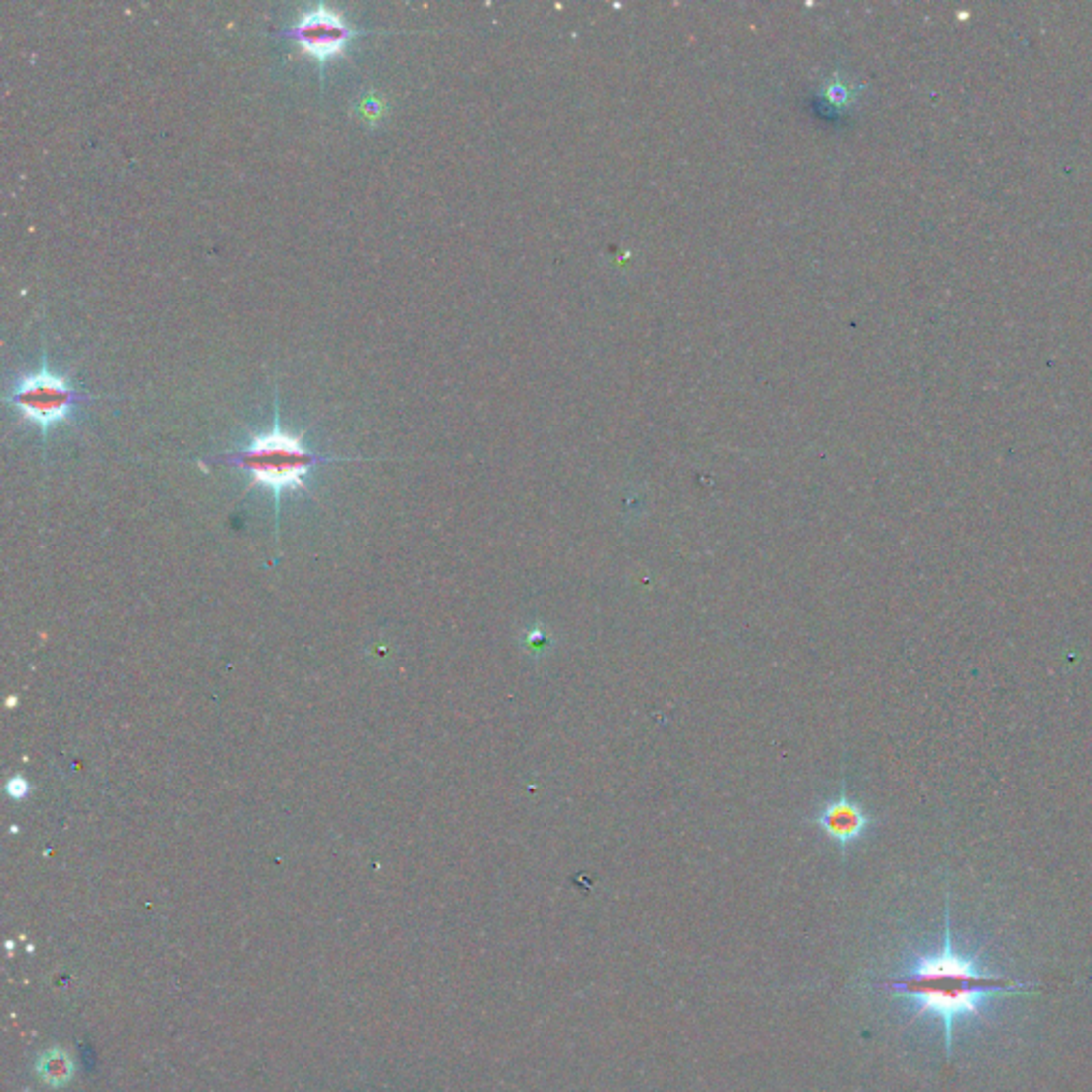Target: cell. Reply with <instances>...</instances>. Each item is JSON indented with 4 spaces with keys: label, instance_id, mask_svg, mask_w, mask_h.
<instances>
[{
    "label": "cell",
    "instance_id": "obj_6",
    "mask_svg": "<svg viewBox=\"0 0 1092 1092\" xmlns=\"http://www.w3.org/2000/svg\"><path fill=\"white\" fill-rule=\"evenodd\" d=\"M41 1075L50 1080L52 1084H62L70 1077V1069L66 1058H44L39 1065Z\"/></svg>",
    "mask_w": 1092,
    "mask_h": 1092
},
{
    "label": "cell",
    "instance_id": "obj_3",
    "mask_svg": "<svg viewBox=\"0 0 1092 1092\" xmlns=\"http://www.w3.org/2000/svg\"><path fill=\"white\" fill-rule=\"evenodd\" d=\"M5 400L26 421L35 423L44 439H48L50 429L54 425L64 421L75 404L96 400V397L77 391L66 376L52 372L48 363V352L44 348L39 372L20 376Z\"/></svg>",
    "mask_w": 1092,
    "mask_h": 1092
},
{
    "label": "cell",
    "instance_id": "obj_2",
    "mask_svg": "<svg viewBox=\"0 0 1092 1092\" xmlns=\"http://www.w3.org/2000/svg\"><path fill=\"white\" fill-rule=\"evenodd\" d=\"M220 463L235 465L250 474L252 487H263L274 498L276 521L280 519V502L285 491L305 489V478L316 465L346 461L314 452L303 444V435L282 429L278 395H274V425L265 433H254L248 446L218 457Z\"/></svg>",
    "mask_w": 1092,
    "mask_h": 1092
},
{
    "label": "cell",
    "instance_id": "obj_7",
    "mask_svg": "<svg viewBox=\"0 0 1092 1092\" xmlns=\"http://www.w3.org/2000/svg\"><path fill=\"white\" fill-rule=\"evenodd\" d=\"M382 101L376 96V94H370L365 96L359 101V113L365 118V120H378L380 113H382Z\"/></svg>",
    "mask_w": 1092,
    "mask_h": 1092
},
{
    "label": "cell",
    "instance_id": "obj_8",
    "mask_svg": "<svg viewBox=\"0 0 1092 1092\" xmlns=\"http://www.w3.org/2000/svg\"><path fill=\"white\" fill-rule=\"evenodd\" d=\"M7 791H9V796H11V798H24L26 793H28L26 779H24V777H13L11 782L7 784Z\"/></svg>",
    "mask_w": 1092,
    "mask_h": 1092
},
{
    "label": "cell",
    "instance_id": "obj_4",
    "mask_svg": "<svg viewBox=\"0 0 1092 1092\" xmlns=\"http://www.w3.org/2000/svg\"><path fill=\"white\" fill-rule=\"evenodd\" d=\"M365 31L352 26L342 13L327 5H316L300 13L293 24L276 31L278 37L295 39L309 56H314L320 66V79L324 81V64L333 56L342 52L352 39L361 37Z\"/></svg>",
    "mask_w": 1092,
    "mask_h": 1092
},
{
    "label": "cell",
    "instance_id": "obj_5",
    "mask_svg": "<svg viewBox=\"0 0 1092 1092\" xmlns=\"http://www.w3.org/2000/svg\"><path fill=\"white\" fill-rule=\"evenodd\" d=\"M813 821L836 845L849 847L864 839V834L875 824V817L849 793L841 791L826 804H821Z\"/></svg>",
    "mask_w": 1092,
    "mask_h": 1092
},
{
    "label": "cell",
    "instance_id": "obj_1",
    "mask_svg": "<svg viewBox=\"0 0 1092 1092\" xmlns=\"http://www.w3.org/2000/svg\"><path fill=\"white\" fill-rule=\"evenodd\" d=\"M895 995L910 997L917 1005V1016L932 1014L943 1020L947 1060L954 1056V1029L962 1018H980L982 1003L995 995L1031 992L1025 982H1014L1005 975H990L977 967V960L962 956L954 947L949 899L945 905V930L941 952L919 956L913 969L897 982H890Z\"/></svg>",
    "mask_w": 1092,
    "mask_h": 1092
}]
</instances>
